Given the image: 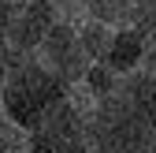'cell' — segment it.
I'll return each instance as SVG.
<instances>
[{
    "instance_id": "1",
    "label": "cell",
    "mask_w": 156,
    "mask_h": 153,
    "mask_svg": "<svg viewBox=\"0 0 156 153\" xmlns=\"http://www.w3.org/2000/svg\"><path fill=\"white\" fill-rule=\"evenodd\" d=\"M93 153H152L156 146V82L145 71L123 75L89 112Z\"/></svg>"
},
{
    "instance_id": "2",
    "label": "cell",
    "mask_w": 156,
    "mask_h": 153,
    "mask_svg": "<svg viewBox=\"0 0 156 153\" xmlns=\"http://www.w3.org/2000/svg\"><path fill=\"white\" fill-rule=\"evenodd\" d=\"M67 101H71V86L63 79H56L37 56L19 60L15 71L8 75L4 90H0V108L19 131H34Z\"/></svg>"
},
{
    "instance_id": "3",
    "label": "cell",
    "mask_w": 156,
    "mask_h": 153,
    "mask_svg": "<svg viewBox=\"0 0 156 153\" xmlns=\"http://www.w3.org/2000/svg\"><path fill=\"white\" fill-rule=\"evenodd\" d=\"M26 146H30V153H93L89 116H82L67 101L34 131H26Z\"/></svg>"
},
{
    "instance_id": "4",
    "label": "cell",
    "mask_w": 156,
    "mask_h": 153,
    "mask_svg": "<svg viewBox=\"0 0 156 153\" xmlns=\"http://www.w3.org/2000/svg\"><path fill=\"white\" fill-rule=\"evenodd\" d=\"M34 56H37V60H41V64L56 75V79H63L67 86L82 82V79H86V67L93 64L89 56H86V49H82L78 26H71V23H56Z\"/></svg>"
},
{
    "instance_id": "5",
    "label": "cell",
    "mask_w": 156,
    "mask_h": 153,
    "mask_svg": "<svg viewBox=\"0 0 156 153\" xmlns=\"http://www.w3.org/2000/svg\"><path fill=\"white\" fill-rule=\"evenodd\" d=\"M56 26V8L48 0H23L11 11V26H8V45L19 56H34Z\"/></svg>"
},
{
    "instance_id": "6",
    "label": "cell",
    "mask_w": 156,
    "mask_h": 153,
    "mask_svg": "<svg viewBox=\"0 0 156 153\" xmlns=\"http://www.w3.org/2000/svg\"><path fill=\"white\" fill-rule=\"evenodd\" d=\"M145 52H149V37L134 26H115L112 34V45L104 52V64L115 75H134L145 67Z\"/></svg>"
},
{
    "instance_id": "7",
    "label": "cell",
    "mask_w": 156,
    "mask_h": 153,
    "mask_svg": "<svg viewBox=\"0 0 156 153\" xmlns=\"http://www.w3.org/2000/svg\"><path fill=\"white\" fill-rule=\"evenodd\" d=\"M112 34H115V26L104 23V19H97V15H89L86 23L78 26V37H82V49H86L89 60H104V52L112 45Z\"/></svg>"
},
{
    "instance_id": "8",
    "label": "cell",
    "mask_w": 156,
    "mask_h": 153,
    "mask_svg": "<svg viewBox=\"0 0 156 153\" xmlns=\"http://www.w3.org/2000/svg\"><path fill=\"white\" fill-rule=\"evenodd\" d=\"M119 79H123V75H115V71H112L104 60H93V64L86 67V79H82V86L93 93V101H101V97H108V93L119 86Z\"/></svg>"
},
{
    "instance_id": "9",
    "label": "cell",
    "mask_w": 156,
    "mask_h": 153,
    "mask_svg": "<svg viewBox=\"0 0 156 153\" xmlns=\"http://www.w3.org/2000/svg\"><path fill=\"white\" fill-rule=\"evenodd\" d=\"M126 26L141 30L152 41L156 37V0H130L126 4Z\"/></svg>"
},
{
    "instance_id": "10",
    "label": "cell",
    "mask_w": 156,
    "mask_h": 153,
    "mask_svg": "<svg viewBox=\"0 0 156 153\" xmlns=\"http://www.w3.org/2000/svg\"><path fill=\"white\" fill-rule=\"evenodd\" d=\"M19 60H26V56H19L11 45H0V90H4V82H8V75L15 71V64Z\"/></svg>"
},
{
    "instance_id": "11",
    "label": "cell",
    "mask_w": 156,
    "mask_h": 153,
    "mask_svg": "<svg viewBox=\"0 0 156 153\" xmlns=\"http://www.w3.org/2000/svg\"><path fill=\"white\" fill-rule=\"evenodd\" d=\"M11 11H15V4L0 0V45H8V26H11Z\"/></svg>"
},
{
    "instance_id": "12",
    "label": "cell",
    "mask_w": 156,
    "mask_h": 153,
    "mask_svg": "<svg viewBox=\"0 0 156 153\" xmlns=\"http://www.w3.org/2000/svg\"><path fill=\"white\" fill-rule=\"evenodd\" d=\"M145 75H149V79L156 82V37H152V41H149V52H145V67H141Z\"/></svg>"
},
{
    "instance_id": "13",
    "label": "cell",
    "mask_w": 156,
    "mask_h": 153,
    "mask_svg": "<svg viewBox=\"0 0 156 153\" xmlns=\"http://www.w3.org/2000/svg\"><path fill=\"white\" fill-rule=\"evenodd\" d=\"M152 153H156V146H152Z\"/></svg>"
}]
</instances>
